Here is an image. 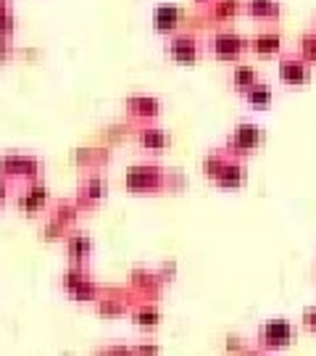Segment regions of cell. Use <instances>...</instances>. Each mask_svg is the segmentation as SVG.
<instances>
[{"instance_id": "d590c367", "label": "cell", "mask_w": 316, "mask_h": 356, "mask_svg": "<svg viewBox=\"0 0 316 356\" xmlns=\"http://www.w3.org/2000/svg\"><path fill=\"white\" fill-rule=\"evenodd\" d=\"M106 351H108V354H132V348H129V346H108Z\"/></svg>"}, {"instance_id": "e0dca14e", "label": "cell", "mask_w": 316, "mask_h": 356, "mask_svg": "<svg viewBox=\"0 0 316 356\" xmlns=\"http://www.w3.org/2000/svg\"><path fill=\"white\" fill-rule=\"evenodd\" d=\"M129 319L140 330H156L164 317H161V309H158V304L153 298H140L129 309Z\"/></svg>"}, {"instance_id": "d4e9b609", "label": "cell", "mask_w": 316, "mask_h": 356, "mask_svg": "<svg viewBox=\"0 0 316 356\" xmlns=\"http://www.w3.org/2000/svg\"><path fill=\"white\" fill-rule=\"evenodd\" d=\"M106 161H108V151H103V148H79V151H74V164L85 172L101 169Z\"/></svg>"}, {"instance_id": "74e56055", "label": "cell", "mask_w": 316, "mask_h": 356, "mask_svg": "<svg viewBox=\"0 0 316 356\" xmlns=\"http://www.w3.org/2000/svg\"><path fill=\"white\" fill-rule=\"evenodd\" d=\"M0 6H11V0H0Z\"/></svg>"}, {"instance_id": "d6a6232c", "label": "cell", "mask_w": 316, "mask_h": 356, "mask_svg": "<svg viewBox=\"0 0 316 356\" xmlns=\"http://www.w3.org/2000/svg\"><path fill=\"white\" fill-rule=\"evenodd\" d=\"M8 198H11V182L6 177H0V214H3V209L8 204Z\"/></svg>"}, {"instance_id": "484cf974", "label": "cell", "mask_w": 316, "mask_h": 356, "mask_svg": "<svg viewBox=\"0 0 316 356\" xmlns=\"http://www.w3.org/2000/svg\"><path fill=\"white\" fill-rule=\"evenodd\" d=\"M229 153L224 148H216V151H208L206 156L201 159V172L206 179H214L219 175V169L227 164Z\"/></svg>"}, {"instance_id": "5b68a950", "label": "cell", "mask_w": 316, "mask_h": 356, "mask_svg": "<svg viewBox=\"0 0 316 356\" xmlns=\"http://www.w3.org/2000/svg\"><path fill=\"white\" fill-rule=\"evenodd\" d=\"M208 51H211L216 61L235 64V61H242V56L248 53V38L240 35L238 29L222 26V29H216L214 35L208 38Z\"/></svg>"}, {"instance_id": "7a4b0ae2", "label": "cell", "mask_w": 316, "mask_h": 356, "mask_svg": "<svg viewBox=\"0 0 316 356\" xmlns=\"http://www.w3.org/2000/svg\"><path fill=\"white\" fill-rule=\"evenodd\" d=\"M45 172L42 159L35 153H22V151H6L0 153V177H6L8 182H32L40 179Z\"/></svg>"}, {"instance_id": "277c9868", "label": "cell", "mask_w": 316, "mask_h": 356, "mask_svg": "<svg viewBox=\"0 0 316 356\" xmlns=\"http://www.w3.org/2000/svg\"><path fill=\"white\" fill-rule=\"evenodd\" d=\"M266 143V132L261 124L256 122H238L232 132L224 140V151L229 156H238V159H245V156H253L261 145Z\"/></svg>"}, {"instance_id": "5bb4252c", "label": "cell", "mask_w": 316, "mask_h": 356, "mask_svg": "<svg viewBox=\"0 0 316 356\" xmlns=\"http://www.w3.org/2000/svg\"><path fill=\"white\" fill-rule=\"evenodd\" d=\"M166 282L164 277L158 275V269H148V267H135L129 272V291L140 296V298H156Z\"/></svg>"}, {"instance_id": "f35d334b", "label": "cell", "mask_w": 316, "mask_h": 356, "mask_svg": "<svg viewBox=\"0 0 316 356\" xmlns=\"http://www.w3.org/2000/svg\"><path fill=\"white\" fill-rule=\"evenodd\" d=\"M314 29H316V11H314Z\"/></svg>"}, {"instance_id": "7c38bea8", "label": "cell", "mask_w": 316, "mask_h": 356, "mask_svg": "<svg viewBox=\"0 0 316 356\" xmlns=\"http://www.w3.org/2000/svg\"><path fill=\"white\" fill-rule=\"evenodd\" d=\"M164 111V103L158 101L156 95H148V92H132L124 98V114L135 122H156Z\"/></svg>"}, {"instance_id": "cb8c5ba5", "label": "cell", "mask_w": 316, "mask_h": 356, "mask_svg": "<svg viewBox=\"0 0 316 356\" xmlns=\"http://www.w3.org/2000/svg\"><path fill=\"white\" fill-rule=\"evenodd\" d=\"M79 214H82V209L76 206L74 198H72V201H56V204H51V209H48V216L58 219V222H61V225H66L69 229L76 225Z\"/></svg>"}, {"instance_id": "9a60e30c", "label": "cell", "mask_w": 316, "mask_h": 356, "mask_svg": "<svg viewBox=\"0 0 316 356\" xmlns=\"http://www.w3.org/2000/svg\"><path fill=\"white\" fill-rule=\"evenodd\" d=\"M135 143L148 153H164L172 145V135L164 127H158L156 122H142L135 129Z\"/></svg>"}, {"instance_id": "ba28073f", "label": "cell", "mask_w": 316, "mask_h": 356, "mask_svg": "<svg viewBox=\"0 0 316 356\" xmlns=\"http://www.w3.org/2000/svg\"><path fill=\"white\" fill-rule=\"evenodd\" d=\"M106 195H108V179H106V175H103L101 169H90V172L82 175L79 185H76L74 201L82 209V214H85V211L98 209L106 201Z\"/></svg>"}, {"instance_id": "83f0119b", "label": "cell", "mask_w": 316, "mask_h": 356, "mask_svg": "<svg viewBox=\"0 0 316 356\" xmlns=\"http://www.w3.org/2000/svg\"><path fill=\"white\" fill-rule=\"evenodd\" d=\"M85 277H90L88 267H79V264H69V267L61 272V280H58V285H61L63 293H69L72 288H76L79 282L85 280Z\"/></svg>"}, {"instance_id": "3957f363", "label": "cell", "mask_w": 316, "mask_h": 356, "mask_svg": "<svg viewBox=\"0 0 316 356\" xmlns=\"http://www.w3.org/2000/svg\"><path fill=\"white\" fill-rule=\"evenodd\" d=\"M298 330L288 317H272L256 332V351H282L295 343Z\"/></svg>"}, {"instance_id": "836d02e7", "label": "cell", "mask_w": 316, "mask_h": 356, "mask_svg": "<svg viewBox=\"0 0 316 356\" xmlns=\"http://www.w3.org/2000/svg\"><path fill=\"white\" fill-rule=\"evenodd\" d=\"M158 351H161V346L158 343H138L135 346V348H132V354H158Z\"/></svg>"}, {"instance_id": "8d00e7d4", "label": "cell", "mask_w": 316, "mask_h": 356, "mask_svg": "<svg viewBox=\"0 0 316 356\" xmlns=\"http://www.w3.org/2000/svg\"><path fill=\"white\" fill-rule=\"evenodd\" d=\"M190 3H192V6H198V8H206L211 0H190Z\"/></svg>"}, {"instance_id": "603a6c76", "label": "cell", "mask_w": 316, "mask_h": 356, "mask_svg": "<svg viewBox=\"0 0 316 356\" xmlns=\"http://www.w3.org/2000/svg\"><path fill=\"white\" fill-rule=\"evenodd\" d=\"M103 285H98V282L92 280V277H85V280L79 282L76 288H72V291L66 293L72 301H76V304H95L98 298L103 296Z\"/></svg>"}, {"instance_id": "4316f807", "label": "cell", "mask_w": 316, "mask_h": 356, "mask_svg": "<svg viewBox=\"0 0 316 356\" xmlns=\"http://www.w3.org/2000/svg\"><path fill=\"white\" fill-rule=\"evenodd\" d=\"M66 232H69L66 225H61V222L53 219V216H45V222H42V227H40V238L45 243H63Z\"/></svg>"}, {"instance_id": "ffe728a7", "label": "cell", "mask_w": 316, "mask_h": 356, "mask_svg": "<svg viewBox=\"0 0 316 356\" xmlns=\"http://www.w3.org/2000/svg\"><path fill=\"white\" fill-rule=\"evenodd\" d=\"M240 13H242V0H211L203 8V16L208 22H214V24H229Z\"/></svg>"}, {"instance_id": "7402d4cb", "label": "cell", "mask_w": 316, "mask_h": 356, "mask_svg": "<svg viewBox=\"0 0 316 356\" xmlns=\"http://www.w3.org/2000/svg\"><path fill=\"white\" fill-rule=\"evenodd\" d=\"M242 101L248 103L251 108H256V111H266L274 103V88L269 82H264V79H258L256 85H251L242 92Z\"/></svg>"}, {"instance_id": "e575fe53", "label": "cell", "mask_w": 316, "mask_h": 356, "mask_svg": "<svg viewBox=\"0 0 316 356\" xmlns=\"http://www.w3.org/2000/svg\"><path fill=\"white\" fill-rule=\"evenodd\" d=\"M227 351H251V346L242 343V338H227Z\"/></svg>"}, {"instance_id": "9c48e42d", "label": "cell", "mask_w": 316, "mask_h": 356, "mask_svg": "<svg viewBox=\"0 0 316 356\" xmlns=\"http://www.w3.org/2000/svg\"><path fill=\"white\" fill-rule=\"evenodd\" d=\"M277 76L288 88H306L314 76V66L306 61L301 53H279L277 56Z\"/></svg>"}, {"instance_id": "4dcf8cb0", "label": "cell", "mask_w": 316, "mask_h": 356, "mask_svg": "<svg viewBox=\"0 0 316 356\" xmlns=\"http://www.w3.org/2000/svg\"><path fill=\"white\" fill-rule=\"evenodd\" d=\"M16 56V45H13V38H0V66L13 61Z\"/></svg>"}, {"instance_id": "2e32d148", "label": "cell", "mask_w": 316, "mask_h": 356, "mask_svg": "<svg viewBox=\"0 0 316 356\" xmlns=\"http://www.w3.org/2000/svg\"><path fill=\"white\" fill-rule=\"evenodd\" d=\"M211 182H214L219 191H240V188H245V182H248V169L242 164V159L229 156L227 164L219 169V175H216Z\"/></svg>"}, {"instance_id": "52a82bcc", "label": "cell", "mask_w": 316, "mask_h": 356, "mask_svg": "<svg viewBox=\"0 0 316 356\" xmlns=\"http://www.w3.org/2000/svg\"><path fill=\"white\" fill-rule=\"evenodd\" d=\"M166 58L179 66H195L203 58V42L192 32L179 29L166 38Z\"/></svg>"}, {"instance_id": "4fadbf2b", "label": "cell", "mask_w": 316, "mask_h": 356, "mask_svg": "<svg viewBox=\"0 0 316 356\" xmlns=\"http://www.w3.org/2000/svg\"><path fill=\"white\" fill-rule=\"evenodd\" d=\"M129 296H135V293L129 291V293H124V291H103V296L95 301V314L98 317H103V319H122V317H126L129 314V309H132V298Z\"/></svg>"}, {"instance_id": "f1b7e54d", "label": "cell", "mask_w": 316, "mask_h": 356, "mask_svg": "<svg viewBox=\"0 0 316 356\" xmlns=\"http://www.w3.org/2000/svg\"><path fill=\"white\" fill-rule=\"evenodd\" d=\"M298 53L303 56L311 66H316V29H308L298 38Z\"/></svg>"}, {"instance_id": "6da1fadb", "label": "cell", "mask_w": 316, "mask_h": 356, "mask_svg": "<svg viewBox=\"0 0 316 356\" xmlns=\"http://www.w3.org/2000/svg\"><path fill=\"white\" fill-rule=\"evenodd\" d=\"M122 185L132 195H161V193L179 191L185 185V177L177 172H169L164 166L142 161V164H132L126 169Z\"/></svg>"}, {"instance_id": "d6986e66", "label": "cell", "mask_w": 316, "mask_h": 356, "mask_svg": "<svg viewBox=\"0 0 316 356\" xmlns=\"http://www.w3.org/2000/svg\"><path fill=\"white\" fill-rule=\"evenodd\" d=\"M242 13L253 22L277 24L282 19V0H242Z\"/></svg>"}, {"instance_id": "8fae6325", "label": "cell", "mask_w": 316, "mask_h": 356, "mask_svg": "<svg viewBox=\"0 0 316 356\" xmlns=\"http://www.w3.org/2000/svg\"><path fill=\"white\" fill-rule=\"evenodd\" d=\"M63 251H66V261L69 264H79V267H88L92 254H95V241L92 235L85 229H69L66 238H63Z\"/></svg>"}, {"instance_id": "f546056e", "label": "cell", "mask_w": 316, "mask_h": 356, "mask_svg": "<svg viewBox=\"0 0 316 356\" xmlns=\"http://www.w3.org/2000/svg\"><path fill=\"white\" fill-rule=\"evenodd\" d=\"M19 29V19L11 6H0V38H13Z\"/></svg>"}, {"instance_id": "ac0fdd59", "label": "cell", "mask_w": 316, "mask_h": 356, "mask_svg": "<svg viewBox=\"0 0 316 356\" xmlns=\"http://www.w3.org/2000/svg\"><path fill=\"white\" fill-rule=\"evenodd\" d=\"M248 51L256 58H274L282 53V35L277 29H261L253 38H248Z\"/></svg>"}, {"instance_id": "1f68e13d", "label": "cell", "mask_w": 316, "mask_h": 356, "mask_svg": "<svg viewBox=\"0 0 316 356\" xmlns=\"http://www.w3.org/2000/svg\"><path fill=\"white\" fill-rule=\"evenodd\" d=\"M301 319H303L306 330L314 332V335H316V306H306L303 314H301Z\"/></svg>"}, {"instance_id": "8992f818", "label": "cell", "mask_w": 316, "mask_h": 356, "mask_svg": "<svg viewBox=\"0 0 316 356\" xmlns=\"http://www.w3.org/2000/svg\"><path fill=\"white\" fill-rule=\"evenodd\" d=\"M53 198H51V188L45 185V179H32V182H24V188L16 193V211L19 214L35 219L40 214H48Z\"/></svg>"}, {"instance_id": "44dd1931", "label": "cell", "mask_w": 316, "mask_h": 356, "mask_svg": "<svg viewBox=\"0 0 316 356\" xmlns=\"http://www.w3.org/2000/svg\"><path fill=\"white\" fill-rule=\"evenodd\" d=\"M258 79H261L258 69L253 64H245V61H235L232 69H229V88L235 90V92H240V95L251 88V85H256Z\"/></svg>"}, {"instance_id": "30bf717a", "label": "cell", "mask_w": 316, "mask_h": 356, "mask_svg": "<svg viewBox=\"0 0 316 356\" xmlns=\"http://www.w3.org/2000/svg\"><path fill=\"white\" fill-rule=\"evenodd\" d=\"M182 24H185V8L182 6H177V3H158V6H153L151 26L156 35L169 38V35L179 32Z\"/></svg>"}]
</instances>
